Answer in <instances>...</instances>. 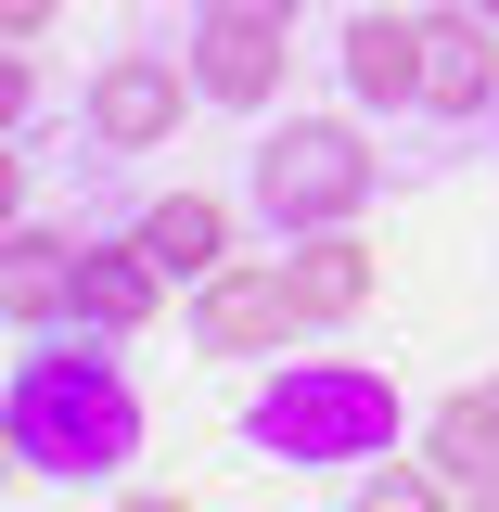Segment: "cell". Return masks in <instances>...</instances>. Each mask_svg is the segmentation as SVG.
<instances>
[{
  "label": "cell",
  "mask_w": 499,
  "mask_h": 512,
  "mask_svg": "<svg viewBox=\"0 0 499 512\" xmlns=\"http://www.w3.org/2000/svg\"><path fill=\"white\" fill-rule=\"evenodd\" d=\"M0 436H13V474L116 487L128 461H141V384L116 372V333H90V320H64L52 346L26 333L13 397H0Z\"/></svg>",
  "instance_id": "6da1fadb"
},
{
  "label": "cell",
  "mask_w": 499,
  "mask_h": 512,
  "mask_svg": "<svg viewBox=\"0 0 499 512\" xmlns=\"http://www.w3.org/2000/svg\"><path fill=\"white\" fill-rule=\"evenodd\" d=\"M244 436L282 474H346V461H397V384L372 359H282L256 384Z\"/></svg>",
  "instance_id": "7a4b0ae2"
},
{
  "label": "cell",
  "mask_w": 499,
  "mask_h": 512,
  "mask_svg": "<svg viewBox=\"0 0 499 512\" xmlns=\"http://www.w3.org/2000/svg\"><path fill=\"white\" fill-rule=\"evenodd\" d=\"M372 141L346 116H282L269 141H256V218L269 231H346L359 205H372Z\"/></svg>",
  "instance_id": "3957f363"
},
{
  "label": "cell",
  "mask_w": 499,
  "mask_h": 512,
  "mask_svg": "<svg viewBox=\"0 0 499 512\" xmlns=\"http://www.w3.org/2000/svg\"><path fill=\"white\" fill-rule=\"evenodd\" d=\"M282 333H308L282 256H231L218 282H192V346H205V359H269Z\"/></svg>",
  "instance_id": "277c9868"
},
{
  "label": "cell",
  "mask_w": 499,
  "mask_h": 512,
  "mask_svg": "<svg viewBox=\"0 0 499 512\" xmlns=\"http://www.w3.org/2000/svg\"><path fill=\"white\" fill-rule=\"evenodd\" d=\"M180 90H192V77H180L167 52H103L77 116H90L103 154H167V141H180Z\"/></svg>",
  "instance_id": "5b68a950"
},
{
  "label": "cell",
  "mask_w": 499,
  "mask_h": 512,
  "mask_svg": "<svg viewBox=\"0 0 499 512\" xmlns=\"http://www.w3.org/2000/svg\"><path fill=\"white\" fill-rule=\"evenodd\" d=\"M487 103H499V13H474V0L423 13V116L474 128Z\"/></svg>",
  "instance_id": "8992f818"
},
{
  "label": "cell",
  "mask_w": 499,
  "mask_h": 512,
  "mask_svg": "<svg viewBox=\"0 0 499 512\" xmlns=\"http://www.w3.org/2000/svg\"><path fill=\"white\" fill-rule=\"evenodd\" d=\"M282 26H256V13H205L192 26V90L205 103H231V116H269L282 103Z\"/></svg>",
  "instance_id": "52a82bcc"
},
{
  "label": "cell",
  "mask_w": 499,
  "mask_h": 512,
  "mask_svg": "<svg viewBox=\"0 0 499 512\" xmlns=\"http://www.w3.org/2000/svg\"><path fill=\"white\" fill-rule=\"evenodd\" d=\"M154 308H167V269L141 256V231H128V244H77V295H64V320H90V333L128 346Z\"/></svg>",
  "instance_id": "ba28073f"
},
{
  "label": "cell",
  "mask_w": 499,
  "mask_h": 512,
  "mask_svg": "<svg viewBox=\"0 0 499 512\" xmlns=\"http://www.w3.org/2000/svg\"><path fill=\"white\" fill-rule=\"evenodd\" d=\"M346 90L372 103V116H423V13H359L346 26Z\"/></svg>",
  "instance_id": "9c48e42d"
},
{
  "label": "cell",
  "mask_w": 499,
  "mask_h": 512,
  "mask_svg": "<svg viewBox=\"0 0 499 512\" xmlns=\"http://www.w3.org/2000/svg\"><path fill=\"white\" fill-rule=\"evenodd\" d=\"M282 282H295V308H308V320H359V308L384 295V256L359 244V231H295Z\"/></svg>",
  "instance_id": "30bf717a"
},
{
  "label": "cell",
  "mask_w": 499,
  "mask_h": 512,
  "mask_svg": "<svg viewBox=\"0 0 499 512\" xmlns=\"http://www.w3.org/2000/svg\"><path fill=\"white\" fill-rule=\"evenodd\" d=\"M141 256H154L167 282H218V269H231V205H218V192H154V205H141Z\"/></svg>",
  "instance_id": "8fae6325"
},
{
  "label": "cell",
  "mask_w": 499,
  "mask_h": 512,
  "mask_svg": "<svg viewBox=\"0 0 499 512\" xmlns=\"http://www.w3.org/2000/svg\"><path fill=\"white\" fill-rule=\"evenodd\" d=\"M64 295H77V244L64 231H13V269H0V308H13V333H64Z\"/></svg>",
  "instance_id": "7c38bea8"
},
{
  "label": "cell",
  "mask_w": 499,
  "mask_h": 512,
  "mask_svg": "<svg viewBox=\"0 0 499 512\" xmlns=\"http://www.w3.org/2000/svg\"><path fill=\"white\" fill-rule=\"evenodd\" d=\"M423 461H436L461 500H474V487H499V423H487V397H448L436 423H423Z\"/></svg>",
  "instance_id": "4fadbf2b"
},
{
  "label": "cell",
  "mask_w": 499,
  "mask_h": 512,
  "mask_svg": "<svg viewBox=\"0 0 499 512\" xmlns=\"http://www.w3.org/2000/svg\"><path fill=\"white\" fill-rule=\"evenodd\" d=\"M359 512H461V487L410 448V461H359Z\"/></svg>",
  "instance_id": "5bb4252c"
},
{
  "label": "cell",
  "mask_w": 499,
  "mask_h": 512,
  "mask_svg": "<svg viewBox=\"0 0 499 512\" xmlns=\"http://www.w3.org/2000/svg\"><path fill=\"white\" fill-rule=\"evenodd\" d=\"M0 26H13V52H39V26H52V0H0Z\"/></svg>",
  "instance_id": "9a60e30c"
},
{
  "label": "cell",
  "mask_w": 499,
  "mask_h": 512,
  "mask_svg": "<svg viewBox=\"0 0 499 512\" xmlns=\"http://www.w3.org/2000/svg\"><path fill=\"white\" fill-rule=\"evenodd\" d=\"M205 13H256V26H295L308 0H205Z\"/></svg>",
  "instance_id": "2e32d148"
},
{
  "label": "cell",
  "mask_w": 499,
  "mask_h": 512,
  "mask_svg": "<svg viewBox=\"0 0 499 512\" xmlns=\"http://www.w3.org/2000/svg\"><path fill=\"white\" fill-rule=\"evenodd\" d=\"M116 512H192V500H180V487H128Z\"/></svg>",
  "instance_id": "e0dca14e"
},
{
  "label": "cell",
  "mask_w": 499,
  "mask_h": 512,
  "mask_svg": "<svg viewBox=\"0 0 499 512\" xmlns=\"http://www.w3.org/2000/svg\"><path fill=\"white\" fill-rule=\"evenodd\" d=\"M474 397H487V423H499V372H487V384H474Z\"/></svg>",
  "instance_id": "ac0fdd59"
},
{
  "label": "cell",
  "mask_w": 499,
  "mask_h": 512,
  "mask_svg": "<svg viewBox=\"0 0 499 512\" xmlns=\"http://www.w3.org/2000/svg\"><path fill=\"white\" fill-rule=\"evenodd\" d=\"M461 512H499V487H474V500H461Z\"/></svg>",
  "instance_id": "d6986e66"
},
{
  "label": "cell",
  "mask_w": 499,
  "mask_h": 512,
  "mask_svg": "<svg viewBox=\"0 0 499 512\" xmlns=\"http://www.w3.org/2000/svg\"><path fill=\"white\" fill-rule=\"evenodd\" d=\"M474 13H499V0H474Z\"/></svg>",
  "instance_id": "ffe728a7"
}]
</instances>
